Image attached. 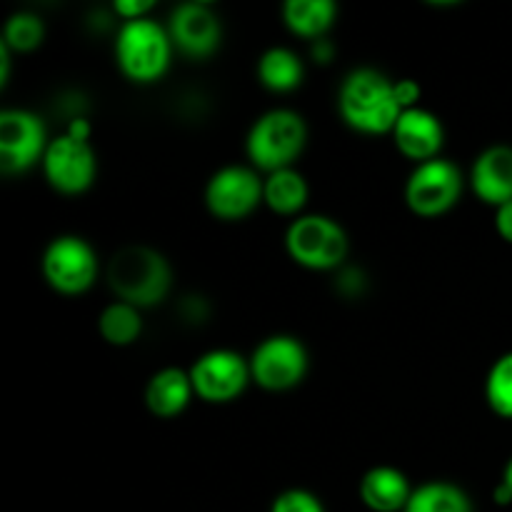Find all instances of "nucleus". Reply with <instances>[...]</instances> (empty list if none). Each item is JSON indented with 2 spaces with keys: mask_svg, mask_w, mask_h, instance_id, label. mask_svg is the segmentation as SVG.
Listing matches in <instances>:
<instances>
[{
  "mask_svg": "<svg viewBox=\"0 0 512 512\" xmlns=\"http://www.w3.org/2000/svg\"><path fill=\"white\" fill-rule=\"evenodd\" d=\"M338 110L350 128L360 133H390L403 113L395 80L378 68H355L343 78L338 90Z\"/></svg>",
  "mask_w": 512,
  "mask_h": 512,
  "instance_id": "obj_1",
  "label": "nucleus"
},
{
  "mask_svg": "<svg viewBox=\"0 0 512 512\" xmlns=\"http://www.w3.org/2000/svg\"><path fill=\"white\" fill-rule=\"evenodd\" d=\"M108 283L115 298L143 310L168 298L173 270H170L168 258L155 248L125 245L110 258Z\"/></svg>",
  "mask_w": 512,
  "mask_h": 512,
  "instance_id": "obj_2",
  "label": "nucleus"
},
{
  "mask_svg": "<svg viewBox=\"0 0 512 512\" xmlns=\"http://www.w3.org/2000/svg\"><path fill=\"white\" fill-rule=\"evenodd\" d=\"M173 50L168 25L155 20L153 15L123 20L113 45L120 73L135 83H155L163 78L173 60Z\"/></svg>",
  "mask_w": 512,
  "mask_h": 512,
  "instance_id": "obj_3",
  "label": "nucleus"
},
{
  "mask_svg": "<svg viewBox=\"0 0 512 512\" xmlns=\"http://www.w3.org/2000/svg\"><path fill=\"white\" fill-rule=\"evenodd\" d=\"M308 143V123L293 108H270L255 118L245 135V155L263 173L290 168Z\"/></svg>",
  "mask_w": 512,
  "mask_h": 512,
  "instance_id": "obj_4",
  "label": "nucleus"
},
{
  "mask_svg": "<svg viewBox=\"0 0 512 512\" xmlns=\"http://www.w3.org/2000/svg\"><path fill=\"white\" fill-rule=\"evenodd\" d=\"M350 240L343 225L325 213H303L285 228V250L308 270H335L348 258Z\"/></svg>",
  "mask_w": 512,
  "mask_h": 512,
  "instance_id": "obj_5",
  "label": "nucleus"
},
{
  "mask_svg": "<svg viewBox=\"0 0 512 512\" xmlns=\"http://www.w3.org/2000/svg\"><path fill=\"white\" fill-rule=\"evenodd\" d=\"M463 170L450 158L415 163L413 173L405 180V203L420 218H435L453 208L463 195Z\"/></svg>",
  "mask_w": 512,
  "mask_h": 512,
  "instance_id": "obj_6",
  "label": "nucleus"
},
{
  "mask_svg": "<svg viewBox=\"0 0 512 512\" xmlns=\"http://www.w3.org/2000/svg\"><path fill=\"white\" fill-rule=\"evenodd\" d=\"M310 355L300 338L288 333H275L260 340L250 355L253 383L270 393H283L295 388L308 375Z\"/></svg>",
  "mask_w": 512,
  "mask_h": 512,
  "instance_id": "obj_7",
  "label": "nucleus"
},
{
  "mask_svg": "<svg viewBox=\"0 0 512 512\" xmlns=\"http://www.w3.org/2000/svg\"><path fill=\"white\" fill-rule=\"evenodd\" d=\"M43 278L63 295L85 293L98 278V255L93 245L73 233L55 235L40 258Z\"/></svg>",
  "mask_w": 512,
  "mask_h": 512,
  "instance_id": "obj_8",
  "label": "nucleus"
},
{
  "mask_svg": "<svg viewBox=\"0 0 512 512\" xmlns=\"http://www.w3.org/2000/svg\"><path fill=\"white\" fill-rule=\"evenodd\" d=\"M203 198L218 220L248 218L263 203V175L253 165L228 163L210 175Z\"/></svg>",
  "mask_w": 512,
  "mask_h": 512,
  "instance_id": "obj_9",
  "label": "nucleus"
},
{
  "mask_svg": "<svg viewBox=\"0 0 512 512\" xmlns=\"http://www.w3.org/2000/svg\"><path fill=\"white\" fill-rule=\"evenodd\" d=\"M188 370L195 395L205 403H230L243 395V390L253 380L250 358L230 348L205 350Z\"/></svg>",
  "mask_w": 512,
  "mask_h": 512,
  "instance_id": "obj_10",
  "label": "nucleus"
},
{
  "mask_svg": "<svg viewBox=\"0 0 512 512\" xmlns=\"http://www.w3.org/2000/svg\"><path fill=\"white\" fill-rule=\"evenodd\" d=\"M40 165L45 180L63 195L85 193L98 173V160L90 140L73 138L68 133L50 138Z\"/></svg>",
  "mask_w": 512,
  "mask_h": 512,
  "instance_id": "obj_11",
  "label": "nucleus"
},
{
  "mask_svg": "<svg viewBox=\"0 0 512 512\" xmlns=\"http://www.w3.org/2000/svg\"><path fill=\"white\" fill-rule=\"evenodd\" d=\"M48 143L43 120L33 110H0V170L5 175L33 168L38 160H43Z\"/></svg>",
  "mask_w": 512,
  "mask_h": 512,
  "instance_id": "obj_12",
  "label": "nucleus"
},
{
  "mask_svg": "<svg viewBox=\"0 0 512 512\" xmlns=\"http://www.w3.org/2000/svg\"><path fill=\"white\" fill-rule=\"evenodd\" d=\"M168 33L175 50L188 58H208L223 40V23L215 8L203 0H185L175 5L168 20Z\"/></svg>",
  "mask_w": 512,
  "mask_h": 512,
  "instance_id": "obj_13",
  "label": "nucleus"
},
{
  "mask_svg": "<svg viewBox=\"0 0 512 512\" xmlns=\"http://www.w3.org/2000/svg\"><path fill=\"white\" fill-rule=\"evenodd\" d=\"M395 140V148L405 155V158L415 160V163H425V160L438 158L445 143V125L433 110L415 105L400 113L395 120L393 130H390Z\"/></svg>",
  "mask_w": 512,
  "mask_h": 512,
  "instance_id": "obj_14",
  "label": "nucleus"
},
{
  "mask_svg": "<svg viewBox=\"0 0 512 512\" xmlns=\"http://www.w3.org/2000/svg\"><path fill=\"white\" fill-rule=\"evenodd\" d=\"M470 185L483 203L500 208L512 200V145H490L470 168Z\"/></svg>",
  "mask_w": 512,
  "mask_h": 512,
  "instance_id": "obj_15",
  "label": "nucleus"
},
{
  "mask_svg": "<svg viewBox=\"0 0 512 512\" xmlns=\"http://www.w3.org/2000/svg\"><path fill=\"white\" fill-rule=\"evenodd\" d=\"M195 388L190 380V370L178 368V365H165L155 370L145 383V405L158 418H175L183 413L193 400Z\"/></svg>",
  "mask_w": 512,
  "mask_h": 512,
  "instance_id": "obj_16",
  "label": "nucleus"
},
{
  "mask_svg": "<svg viewBox=\"0 0 512 512\" xmlns=\"http://www.w3.org/2000/svg\"><path fill=\"white\" fill-rule=\"evenodd\" d=\"M360 500L373 512H403L413 495L408 475L395 465H375L360 478Z\"/></svg>",
  "mask_w": 512,
  "mask_h": 512,
  "instance_id": "obj_17",
  "label": "nucleus"
},
{
  "mask_svg": "<svg viewBox=\"0 0 512 512\" xmlns=\"http://www.w3.org/2000/svg\"><path fill=\"white\" fill-rule=\"evenodd\" d=\"M310 198L308 180L300 170H295V165L290 168L273 170V173H265L263 178V203L268 205L273 213L278 215H303L305 203Z\"/></svg>",
  "mask_w": 512,
  "mask_h": 512,
  "instance_id": "obj_18",
  "label": "nucleus"
},
{
  "mask_svg": "<svg viewBox=\"0 0 512 512\" xmlns=\"http://www.w3.org/2000/svg\"><path fill=\"white\" fill-rule=\"evenodd\" d=\"M305 78V65L295 50L285 48V45H273V48L263 50L258 58V80L268 90L275 93H288L295 90Z\"/></svg>",
  "mask_w": 512,
  "mask_h": 512,
  "instance_id": "obj_19",
  "label": "nucleus"
},
{
  "mask_svg": "<svg viewBox=\"0 0 512 512\" xmlns=\"http://www.w3.org/2000/svg\"><path fill=\"white\" fill-rule=\"evenodd\" d=\"M338 5L335 0H285L283 20L295 35L318 40L325 38L330 25L335 23Z\"/></svg>",
  "mask_w": 512,
  "mask_h": 512,
  "instance_id": "obj_20",
  "label": "nucleus"
},
{
  "mask_svg": "<svg viewBox=\"0 0 512 512\" xmlns=\"http://www.w3.org/2000/svg\"><path fill=\"white\" fill-rule=\"evenodd\" d=\"M403 512H473V500L450 480H428L413 488Z\"/></svg>",
  "mask_w": 512,
  "mask_h": 512,
  "instance_id": "obj_21",
  "label": "nucleus"
},
{
  "mask_svg": "<svg viewBox=\"0 0 512 512\" xmlns=\"http://www.w3.org/2000/svg\"><path fill=\"white\" fill-rule=\"evenodd\" d=\"M98 330L105 343L133 345L143 333V313L125 300H113L98 315Z\"/></svg>",
  "mask_w": 512,
  "mask_h": 512,
  "instance_id": "obj_22",
  "label": "nucleus"
},
{
  "mask_svg": "<svg viewBox=\"0 0 512 512\" xmlns=\"http://www.w3.org/2000/svg\"><path fill=\"white\" fill-rule=\"evenodd\" d=\"M45 38V23L33 10H15L3 23L0 43L8 45L13 53H28L35 50Z\"/></svg>",
  "mask_w": 512,
  "mask_h": 512,
  "instance_id": "obj_23",
  "label": "nucleus"
},
{
  "mask_svg": "<svg viewBox=\"0 0 512 512\" xmlns=\"http://www.w3.org/2000/svg\"><path fill=\"white\" fill-rule=\"evenodd\" d=\"M485 400L495 415L512 420V350L490 365L485 375Z\"/></svg>",
  "mask_w": 512,
  "mask_h": 512,
  "instance_id": "obj_24",
  "label": "nucleus"
},
{
  "mask_svg": "<svg viewBox=\"0 0 512 512\" xmlns=\"http://www.w3.org/2000/svg\"><path fill=\"white\" fill-rule=\"evenodd\" d=\"M270 512H325L323 500L305 488H288L275 495Z\"/></svg>",
  "mask_w": 512,
  "mask_h": 512,
  "instance_id": "obj_25",
  "label": "nucleus"
},
{
  "mask_svg": "<svg viewBox=\"0 0 512 512\" xmlns=\"http://www.w3.org/2000/svg\"><path fill=\"white\" fill-rule=\"evenodd\" d=\"M153 8H155L153 0H115L113 3V10L123 20L145 18V15H150V10Z\"/></svg>",
  "mask_w": 512,
  "mask_h": 512,
  "instance_id": "obj_26",
  "label": "nucleus"
},
{
  "mask_svg": "<svg viewBox=\"0 0 512 512\" xmlns=\"http://www.w3.org/2000/svg\"><path fill=\"white\" fill-rule=\"evenodd\" d=\"M395 95H398L403 110H408V108H415V105H420V95H423V90H420V85L415 83V80L403 78V80H395Z\"/></svg>",
  "mask_w": 512,
  "mask_h": 512,
  "instance_id": "obj_27",
  "label": "nucleus"
},
{
  "mask_svg": "<svg viewBox=\"0 0 512 512\" xmlns=\"http://www.w3.org/2000/svg\"><path fill=\"white\" fill-rule=\"evenodd\" d=\"M495 230L500 233V238L512 243V200L495 208Z\"/></svg>",
  "mask_w": 512,
  "mask_h": 512,
  "instance_id": "obj_28",
  "label": "nucleus"
},
{
  "mask_svg": "<svg viewBox=\"0 0 512 512\" xmlns=\"http://www.w3.org/2000/svg\"><path fill=\"white\" fill-rule=\"evenodd\" d=\"M68 135H73V138H80V140H90V123L85 118H75L70 120L68 130H65Z\"/></svg>",
  "mask_w": 512,
  "mask_h": 512,
  "instance_id": "obj_29",
  "label": "nucleus"
},
{
  "mask_svg": "<svg viewBox=\"0 0 512 512\" xmlns=\"http://www.w3.org/2000/svg\"><path fill=\"white\" fill-rule=\"evenodd\" d=\"M493 498H495V503H498V505H508V503H512V493H510L508 485L498 483V488H495Z\"/></svg>",
  "mask_w": 512,
  "mask_h": 512,
  "instance_id": "obj_30",
  "label": "nucleus"
},
{
  "mask_svg": "<svg viewBox=\"0 0 512 512\" xmlns=\"http://www.w3.org/2000/svg\"><path fill=\"white\" fill-rule=\"evenodd\" d=\"M500 483H505L510 488V493H512V458L508 460V463H505V470H503V480H500Z\"/></svg>",
  "mask_w": 512,
  "mask_h": 512,
  "instance_id": "obj_31",
  "label": "nucleus"
}]
</instances>
